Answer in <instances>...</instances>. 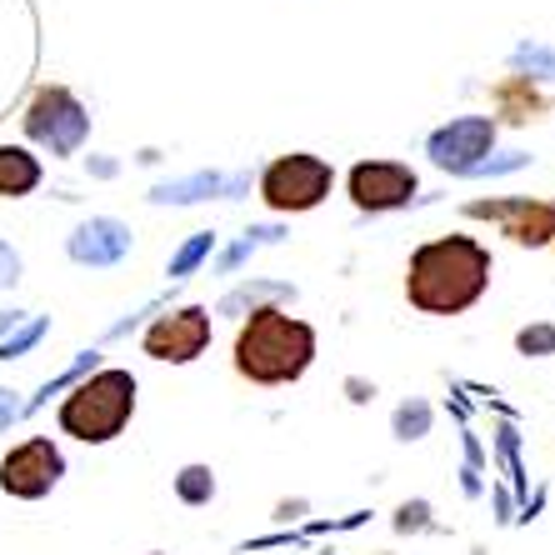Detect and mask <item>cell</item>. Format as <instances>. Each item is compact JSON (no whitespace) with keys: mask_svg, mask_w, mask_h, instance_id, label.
<instances>
[{"mask_svg":"<svg viewBox=\"0 0 555 555\" xmlns=\"http://www.w3.org/2000/svg\"><path fill=\"white\" fill-rule=\"evenodd\" d=\"M21 126H26L30 141L46 145L51 155H76L80 145H86V135H91V116H86V105L65 91V86H40V91L30 95Z\"/></svg>","mask_w":555,"mask_h":555,"instance_id":"5b68a950","label":"cell"},{"mask_svg":"<svg viewBox=\"0 0 555 555\" xmlns=\"http://www.w3.org/2000/svg\"><path fill=\"white\" fill-rule=\"evenodd\" d=\"M15 415H21V401H15L11 390H0V430H11Z\"/></svg>","mask_w":555,"mask_h":555,"instance_id":"44dd1931","label":"cell"},{"mask_svg":"<svg viewBox=\"0 0 555 555\" xmlns=\"http://www.w3.org/2000/svg\"><path fill=\"white\" fill-rule=\"evenodd\" d=\"M495 151V120L491 116H461L451 126H440L426 141V155L451 176H470L486 166V155Z\"/></svg>","mask_w":555,"mask_h":555,"instance_id":"ba28073f","label":"cell"},{"mask_svg":"<svg viewBox=\"0 0 555 555\" xmlns=\"http://www.w3.org/2000/svg\"><path fill=\"white\" fill-rule=\"evenodd\" d=\"M176 495L185 505H206L216 495V476H210V465H185L181 476H176Z\"/></svg>","mask_w":555,"mask_h":555,"instance_id":"5bb4252c","label":"cell"},{"mask_svg":"<svg viewBox=\"0 0 555 555\" xmlns=\"http://www.w3.org/2000/svg\"><path fill=\"white\" fill-rule=\"evenodd\" d=\"M346 191L356 201V210H401L415 201L421 181H415V170L401 166V160H361L346 176Z\"/></svg>","mask_w":555,"mask_h":555,"instance_id":"30bf717a","label":"cell"},{"mask_svg":"<svg viewBox=\"0 0 555 555\" xmlns=\"http://www.w3.org/2000/svg\"><path fill=\"white\" fill-rule=\"evenodd\" d=\"M40 331H46V321H36V325H30V331H21V336H15V340H5V346H0V361H11V356H21V350H26V346H36V340H40Z\"/></svg>","mask_w":555,"mask_h":555,"instance_id":"ac0fdd59","label":"cell"},{"mask_svg":"<svg viewBox=\"0 0 555 555\" xmlns=\"http://www.w3.org/2000/svg\"><path fill=\"white\" fill-rule=\"evenodd\" d=\"M426 426H430V405H426V401L401 405V411H396V436H401V440L426 436Z\"/></svg>","mask_w":555,"mask_h":555,"instance_id":"9a60e30c","label":"cell"},{"mask_svg":"<svg viewBox=\"0 0 555 555\" xmlns=\"http://www.w3.org/2000/svg\"><path fill=\"white\" fill-rule=\"evenodd\" d=\"M130 415H135V375L111 365V371H95L91 380H80L61 401L55 421L65 436L86 440V446H105L130 426Z\"/></svg>","mask_w":555,"mask_h":555,"instance_id":"3957f363","label":"cell"},{"mask_svg":"<svg viewBox=\"0 0 555 555\" xmlns=\"http://www.w3.org/2000/svg\"><path fill=\"white\" fill-rule=\"evenodd\" d=\"M545 95L530 86V76H511L495 86V111H501V120H511V126H526V120H535L545 111Z\"/></svg>","mask_w":555,"mask_h":555,"instance_id":"4fadbf2b","label":"cell"},{"mask_svg":"<svg viewBox=\"0 0 555 555\" xmlns=\"http://www.w3.org/2000/svg\"><path fill=\"white\" fill-rule=\"evenodd\" d=\"M520 356H555V325H526L516 336Z\"/></svg>","mask_w":555,"mask_h":555,"instance_id":"2e32d148","label":"cell"},{"mask_svg":"<svg viewBox=\"0 0 555 555\" xmlns=\"http://www.w3.org/2000/svg\"><path fill=\"white\" fill-rule=\"evenodd\" d=\"M206 346H210V310L201 306L160 315L141 340V350L151 361H170V365H191L195 356H206Z\"/></svg>","mask_w":555,"mask_h":555,"instance_id":"9c48e42d","label":"cell"},{"mask_svg":"<svg viewBox=\"0 0 555 555\" xmlns=\"http://www.w3.org/2000/svg\"><path fill=\"white\" fill-rule=\"evenodd\" d=\"M315 361V331L291 310L260 306L235 336V371L256 386H291Z\"/></svg>","mask_w":555,"mask_h":555,"instance_id":"7a4b0ae2","label":"cell"},{"mask_svg":"<svg viewBox=\"0 0 555 555\" xmlns=\"http://www.w3.org/2000/svg\"><path fill=\"white\" fill-rule=\"evenodd\" d=\"M15 281H21V256L0 241V285H15Z\"/></svg>","mask_w":555,"mask_h":555,"instance_id":"d6986e66","label":"cell"},{"mask_svg":"<svg viewBox=\"0 0 555 555\" xmlns=\"http://www.w3.org/2000/svg\"><path fill=\"white\" fill-rule=\"evenodd\" d=\"M126 250H130V231L111 216L86 220V225L70 235V260H80V266H116Z\"/></svg>","mask_w":555,"mask_h":555,"instance_id":"8fae6325","label":"cell"},{"mask_svg":"<svg viewBox=\"0 0 555 555\" xmlns=\"http://www.w3.org/2000/svg\"><path fill=\"white\" fill-rule=\"evenodd\" d=\"M470 220H495L501 235H511L516 246L541 250L555 241V201H535V195H505V201H470L465 206Z\"/></svg>","mask_w":555,"mask_h":555,"instance_id":"52a82bcc","label":"cell"},{"mask_svg":"<svg viewBox=\"0 0 555 555\" xmlns=\"http://www.w3.org/2000/svg\"><path fill=\"white\" fill-rule=\"evenodd\" d=\"M40 160L26 151V145H0V195L5 201H21V195H30L40 185Z\"/></svg>","mask_w":555,"mask_h":555,"instance_id":"7c38bea8","label":"cell"},{"mask_svg":"<svg viewBox=\"0 0 555 555\" xmlns=\"http://www.w3.org/2000/svg\"><path fill=\"white\" fill-rule=\"evenodd\" d=\"M65 476V455L51 436H30L21 446L5 451L0 461V491L15 495V501H40V495H51Z\"/></svg>","mask_w":555,"mask_h":555,"instance_id":"8992f818","label":"cell"},{"mask_svg":"<svg viewBox=\"0 0 555 555\" xmlns=\"http://www.w3.org/2000/svg\"><path fill=\"white\" fill-rule=\"evenodd\" d=\"M491 285V250L470 235H440L411 256L405 271V300L421 315H461Z\"/></svg>","mask_w":555,"mask_h":555,"instance_id":"6da1fadb","label":"cell"},{"mask_svg":"<svg viewBox=\"0 0 555 555\" xmlns=\"http://www.w3.org/2000/svg\"><path fill=\"white\" fill-rule=\"evenodd\" d=\"M331 185H336V170H331V160H321V155L310 151H291V155H275L271 166H266V176H260V195H266V206L271 210H315L331 195Z\"/></svg>","mask_w":555,"mask_h":555,"instance_id":"277c9868","label":"cell"},{"mask_svg":"<svg viewBox=\"0 0 555 555\" xmlns=\"http://www.w3.org/2000/svg\"><path fill=\"white\" fill-rule=\"evenodd\" d=\"M396 526H401V530H421V526H426V505H421V501L401 505V520H396Z\"/></svg>","mask_w":555,"mask_h":555,"instance_id":"ffe728a7","label":"cell"},{"mask_svg":"<svg viewBox=\"0 0 555 555\" xmlns=\"http://www.w3.org/2000/svg\"><path fill=\"white\" fill-rule=\"evenodd\" d=\"M206 250H210V235H195L191 246H185V250H181V256L170 260V275H185V271H191V266H195V260L206 256Z\"/></svg>","mask_w":555,"mask_h":555,"instance_id":"e0dca14e","label":"cell"}]
</instances>
